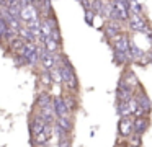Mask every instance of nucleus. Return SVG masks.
Here are the masks:
<instances>
[{
  "mask_svg": "<svg viewBox=\"0 0 152 147\" xmlns=\"http://www.w3.org/2000/svg\"><path fill=\"white\" fill-rule=\"evenodd\" d=\"M79 2H82V0H79Z\"/></svg>",
  "mask_w": 152,
  "mask_h": 147,
  "instance_id": "nucleus-33",
  "label": "nucleus"
},
{
  "mask_svg": "<svg viewBox=\"0 0 152 147\" xmlns=\"http://www.w3.org/2000/svg\"><path fill=\"white\" fill-rule=\"evenodd\" d=\"M118 114L121 118L132 116V111H131V106H129V101H119V103H118Z\"/></svg>",
  "mask_w": 152,
  "mask_h": 147,
  "instance_id": "nucleus-14",
  "label": "nucleus"
},
{
  "mask_svg": "<svg viewBox=\"0 0 152 147\" xmlns=\"http://www.w3.org/2000/svg\"><path fill=\"white\" fill-rule=\"evenodd\" d=\"M121 82L126 83L128 87H131V88L137 87V78H136V75L132 74V72H126V74L121 77Z\"/></svg>",
  "mask_w": 152,
  "mask_h": 147,
  "instance_id": "nucleus-19",
  "label": "nucleus"
},
{
  "mask_svg": "<svg viewBox=\"0 0 152 147\" xmlns=\"http://www.w3.org/2000/svg\"><path fill=\"white\" fill-rule=\"evenodd\" d=\"M105 3H103V0H93V3H92V10L95 13H98V15H103L105 13Z\"/></svg>",
  "mask_w": 152,
  "mask_h": 147,
  "instance_id": "nucleus-24",
  "label": "nucleus"
},
{
  "mask_svg": "<svg viewBox=\"0 0 152 147\" xmlns=\"http://www.w3.org/2000/svg\"><path fill=\"white\" fill-rule=\"evenodd\" d=\"M129 56H131V61H139V59L144 57V51L139 49L137 46L131 41V42H129ZM139 62H141V61H139Z\"/></svg>",
  "mask_w": 152,
  "mask_h": 147,
  "instance_id": "nucleus-13",
  "label": "nucleus"
},
{
  "mask_svg": "<svg viewBox=\"0 0 152 147\" xmlns=\"http://www.w3.org/2000/svg\"><path fill=\"white\" fill-rule=\"evenodd\" d=\"M93 16H95L93 10H85V23L87 25H93Z\"/></svg>",
  "mask_w": 152,
  "mask_h": 147,
  "instance_id": "nucleus-26",
  "label": "nucleus"
},
{
  "mask_svg": "<svg viewBox=\"0 0 152 147\" xmlns=\"http://www.w3.org/2000/svg\"><path fill=\"white\" fill-rule=\"evenodd\" d=\"M38 105L39 108H46V106H53L54 105V98L49 93H39L38 97Z\"/></svg>",
  "mask_w": 152,
  "mask_h": 147,
  "instance_id": "nucleus-17",
  "label": "nucleus"
},
{
  "mask_svg": "<svg viewBox=\"0 0 152 147\" xmlns=\"http://www.w3.org/2000/svg\"><path fill=\"white\" fill-rule=\"evenodd\" d=\"M56 126L61 127L62 131H66V132H70L72 131V121H70V118H57Z\"/></svg>",
  "mask_w": 152,
  "mask_h": 147,
  "instance_id": "nucleus-18",
  "label": "nucleus"
},
{
  "mask_svg": "<svg viewBox=\"0 0 152 147\" xmlns=\"http://www.w3.org/2000/svg\"><path fill=\"white\" fill-rule=\"evenodd\" d=\"M131 61V56L128 52H119V51H115V62L118 64H126V62Z\"/></svg>",
  "mask_w": 152,
  "mask_h": 147,
  "instance_id": "nucleus-22",
  "label": "nucleus"
},
{
  "mask_svg": "<svg viewBox=\"0 0 152 147\" xmlns=\"http://www.w3.org/2000/svg\"><path fill=\"white\" fill-rule=\"evenodd\" d=\"M129 39L128 36L124 34H119L118 38H115V41H113V46H115V51H119V52H128L129 54Z\"/></svg>",
  "mask_w": 152,
  "mask_h": 147,
  "instance_id": "nucleus-7",
  "label": "nucleus"
},
{
  "mask_svg": "<svg viewBox=\"0 0 152 147\" xmlns=\"http://www.w3.org/2000/svg\"><path fill=\"white\" fill-rule=\"evenodd\" d=\"M113 7H115V10H116V13H118L121 21H124V20H128L129 16H131V13H129L131 12V10H129V3L123 2V0H115V2H113Z\"/></svg>",
  "mask_w": 152,
  "mask_h": 147,
  "instance_id": "nucleus-5",
  "label": "nucleus"
},
{
  "mask_svg": "<svg viewBox=\"0 0 152 147\" xmlns=\"http://www.w3.org/2000/svg\"><path fill=\"white\" fill-rule=\"evenodd\" d=\"M118 147H123V146H118Z\"/></svg>",
  "mask_w": 152,
  "mask_h": 147,
  "instance_id": "nucleus-32",
  "label": "nucleus"
},
{
  "mask_svg": "<svg viewBox=\"0 0 152 147\" xmlns=\"http://www.w3.org/2000/svg\"><path fill=\"white\" fill-rule=\"evenodd\" d=\"M119 29H121V28H119L118 21H108L105 31H106V36H108V38L115 39V38H118V36H119Z\"/></svg>",
  "mask_w": 152,
  "mask_h": 147,
  "instance_id": "nucleus-11",
  "label": "nucleus"
},
{
  "mask_svg": "<svg viewBox=\"0 0 152 147\" xmlns=\"http://www.w3.org/2000/svg\"><path fill=\"white\" fill-rule=\"evenodd\" d=\"M59 69H61V74H62V83H66L70 90H77L79 88V82H77V77L74 74V69L67 64V61H66V64L59 65Z\"/></svg>",
  "mask_w": 152,
  "mask_h": 147,
  "instance_id": "nucleus-1",
  "label": "nucleus"
},
{
  "mask_svg": "<svg viewBox=\"0 0 152 147\" xmlns=\"http://www.w3.org/2000/svg\"><path fill=\"white\" fill-rule=\"evenodd\" d=\"M20 20H23V21H26V23L33 21V20H38V10H36V7H34V5L25 7V8L21 10Z\"/></svg>",
  "mask_w": 152,
  "mask_h": 147,
  "instance_id": "nucleus-8",
  "label": "nucleus"
},
{
  "mask_svg": "<svg viewBox=\"0 0 152 147\" xmlns=\"http://www.w3.org/2000/svg\"><path fill=\"white\" fill-rule=\"evenodd\" d=\"M129 29H132V31H144L145 29V20L142 18L141 15L131 13V16H129Z\"/></svg>",
  "mask_w": 152,
  "mask_h": 147,
  "instance_id": "nucleus-6",
  "label": "nucleus"
},
{
  "mask_svg": "<svg viewBox=\"0 0 152 147\" xmlns=\"http://www.w3.org/2000/svg\"><path fill=\"white\" fill-rule=\"evenodd\" d=\"M18 36L20 38H23L25 41H28V42H34V36H33V33H31V29L28 28H20L18 29Z\"/></svg>",
  "mask_w": 152,
  "mask_h": 147,
  "instance_id": "nucleus-20",
  "label": "nucleus"
},
{
  "mask_svg": "<svg viewBox=\"0 0 152 147\" xmlns=\"http://www.w3.org/2000/svg\"><path fill=\"white\" fill-rule=\"evenodd\" d=\"M59 147H70L69 139H62V140H59Z\"/></svg>",
  "mask_w": 152,
  "mask_h": 147,
  "instance_id": "nucleus-27",
  "label": "nucleus"
},
{
  "mask_svg": "<svg viewBox=\"0 0 152 147\" xmlns=\"http://www.w3.org/2000/svg\"><path fill=\"white\" fill-rule=\"evenodd\" d=\"M123 2H126V3H129V2H131V0H123Z\"/></svg>",
  "mask_w": 152,
  "mask_h": 147,
  "instance_id": "nucleus-31",
  "label": "nucleus"
},
{
  "mask_svg": "<svg viewBox=\"0 0 152 147\" xmlns=\"http://www.w3.org/2000/svg\"><path fill=\"white\" fill-rule=\"evenodd\" d=\"M129 10H131V13H136V15H142V12H144L139 0H131L129 2Z\"/></svg>",
  "mask_w": 152,
  "mask_h": 147,
  "instance_id": "nucleus-23",
  "label": "nucleus"
},
{
  "mask_svg": "<svg viewBox=\"0 0 152 147\" xmlns=\"http://www.w3.org/2000/svg\"><path fill=\"white\" fill-rule=\"evenodd\" d=\"M54 111H56L57 118H69V105H67L66 98L62 97H54Z\"/></svg>",
  "mask_w": 152,
  "mask_h": 147,
  "instance_id": "nucleus-3",
  "label": "nucleus"
},
{
  "mask_svg": "<svg viewBox=\"0 0 152 147\" xmlns=\"http://www.w3.org/2000/svg\"><path fill=\"white\" fill-rule=\"evenodd\" d=\"M80 3H82V7H83L85 10H92V5H90V2H88V0H82Z\"/></svg>",
  "mask_w": 152,
  "mask_h": 147,
  "instance_id": "nucleus-28",
  "label": "nucleus"
},
{
  "mask_svg": "<svg viewBox=\"0 0 152 147\" xmlns=\"http://www.w3.org/2000/svg\"><path fill=\"white\" fill-rule=\"evenodd\" d=\"M136 100L139 101V106L142 108V110L147 113V111H151V108H152V103H151V100L147 98V95L145 93H139V95H136Z\"/></svg>",
  "mask_w": 152,
  "mask_h": 147,
  "instance_id": "nucleus-16",
  "label": "nucleus"
},
{
  "mask_svg": "<svg viewBox=\"0 0 152 147\" xmlns=\"http://www.w3.org/2000/svg\"><path fill=\"white\" fill-rule=\"evenodd\" d=\"M46 126H48V123L44 121V118L41 116V114H34V116L31 118V121H30V131H31V136L44 132Z\"/></svg>",
  "mask_w": 152,
  "mask_h": 147,
  "instance_id": "nucleus-4",
  "label": "nucleus"
},
{
  "mask_svg": "<svg viewBox=\"0 0 152 147\" xmlns=\"http://www.w3.org/2000/svg\"><path fill=\"white\" fill-rule=\"evenodd\" d=\"M59 41H56L54 38H46L44 39V51L51 52V54H56V51L59 49Z\"/></svg>",
  "mask_w": 152,
  "mask_h": 147,
  "instance_id": "nucleus-15",
  "label": "nucleus"
},
{
  "mask_svg": "<svg viewBox=\"0 0 152 147\" xmlns=\"http://www.w3.org/2000/svg\"><path fill=\"white\" fill-rule=\"evenodd\" d=\"M41 2V0H33V3H39Z\"/></svg>",
  "mask_w": 152,
  "mask_h": 147,
  "instance_id": "nucleus-29",
  "label": "nucleus"
},
{
  "mask_svg": "<svg viewBox=\"0 0 152 147\" xmlns=\"http://www.w3.org/2000/svg\"><path fill=\"white\" fill-rule=\"evenodd\" d=\"M28 41H25L23 38H15V39H12L10 41V46H12V49L13 51H17V52H21V49L25 48V44H26Z\"/></svg>",
  "mask_w": 152,
  "mask_h": 147,
  "instance_id": "nucleus-21",
  "label": "nucleus"
},
{
  "mask_svg": "<svg viewBox=\"0 0 152 147\" xmlns=\"http://www.w3.org/2000/svg\"><path fill=\"white\" fill-rule=\"evenodd\" d=\"M149 126V119L145 116H137L134 119V134H137V136H141V134H144V131L147 129Z\"/></svg>",
  "mask_w": 152,
  "mask_h": 147,
  "instance_id": "nucleus-9",
  "label": "nucleus"
},
{
  "mask_svg": "<svg viewBox=\"0 0 152 147\" xmlns=\"http://www.w3.org/2000/svg\"><path fill=\"white\" fill-rule=\"evenodd\" d=\"M10 2H18V0H8V3H10Z\"/></svg>",
  "mask_w": 152,
  "mask_h": 147,
  "instance_id": "nucleus-30",
  "label": "nucleus"
},
{
  "mask_svg": "<svg viewBox=\"0 0 152 147\" xmlns=\"http://www.w3.org/2000/svg\"><path fill=\"white\" fill-rule=\"evenodd\" d=\"M39 77H41V82H43L44 85H51V83L54 82L49 69H46V70H43V72H41V75H39Z\"/></svg>",
  "mask_w": 152,
  "mask_h": 147,
  "instance_id": "nucleus-25",
  "label": "nucleus"
},
{
  "mask_svg": "<svg viewBox=\"0 0 152 147\" xmlns=\"http://www.w3.org/2000/svg\"><path fill=\"white\" fill-rule=\"evenodd\" d=\"M36 51H38V44H36V42H26L25 48L21 49V52H20V57L25 61V59L30 57L31 54H34Z\"/></svg>",
  "mask_w": 152,
  "mask_h": 147,
  "instance_id": "nucleus-12",
  "label": "nucleus"
},
{
  "mask_svg": "<svg viewBox=\"0 0 152 147\" xmlns=\"http://www.w3.org/2000/svg\"><path fill=\"white\" fill-rule=\"evenodd\" d=\"M118 132L121 137H131L134 134V119L129 118H121L118 123Z\"/></svg>",
  "mask_w": 152,
  "mask_h": 147,
  "instance_id": "nucleus-2",
  "label": "nucleus"
},
{
  "mask_svg": "<svg viewBox=\"0 0 152 147\" xmlns=\"http://www.w3.org/2000/svg\"><path fill=\"white\" fill-rule=\"evenodd\" d=\"M41 64H43L46 69H53V67H56V65H57L56 56L51 54V52H48V51H44V52H43V57H41Z\"/></svg>",
  "mask_w": 152,
  "mask_h": 147,
  "instance_id": "nucleus-10",
  "label": "nucleus"
}]
</instances>
